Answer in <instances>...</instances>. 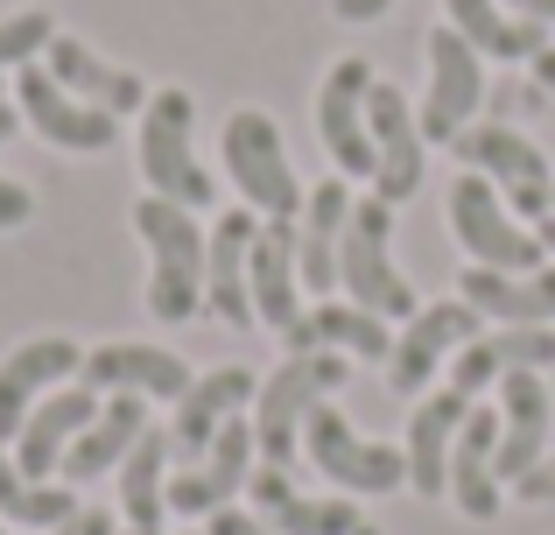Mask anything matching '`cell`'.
<instances>
[{"label": "cell", "instance_id": "1", "mask_svg": "<svg viewBox=\"0 0 555 535\" xmlns=\"http://www.w3.org/2000/svg\"><path fill=\"white\" fill-rule=\"evenodd\" d=\"M134 233L149 247V317L155 324H190L204 310V226L197 212L169 205V198H141L134 212Z\"/></svg>", "mask_w": 555, "mask_h": 535}, {"label": "cell", "instance_id": "2", "mask_svg": "<svg viewBox=\"0 0 555 535\" xmlns=\"http://www.w3.org/2000/svg\"><path fill=\"white\" fill-rule=\"evenodd\" d=\"M331 387H345V353H288L268 381L254 387V451L260 466H296L302 451V423L331 402Z\"/></svg>", "mask_w": 555, "mask_h": 535}, {"label": "cell", "instance_id": "3", "mask_svg": "<svg viewBox=\"0 0 555 535\" xmlns=\"http://www.w3.org/2000/svg\"><path fill=\"white\" fill-rule=\"evenodd\" d=\"M197 99L183 85H163L149 92L141 106V135H134V155H141V177H149V198H169L183 212H204L211 205V169L197 163Z\"/></svg>", "mask_w": 555, "mask_h": 535}, {"label": "cell", "instance_id": "4", "mask_svg": "<svg viewBox=\"0 0 555 535\" xmlns=\"http://www.w3.org/2000/svg\"><path fill=\"white\" fill-rule=\"evenodd\" d=\"M218 155H225V177L232 191H240V205L254 212V219H296L302 212V183H296V163H288V141L282 127H274V113L260 106H240L225 120V135H218Z\"/></svg>", "mask_w": 555, "mask_h": 535}, {"label": "cell", "instance_id": "5", "mask_svg": "<svg viewBox=\"0 0 555 535\" xmlns=\"http://www.w3.org/2000/svg\"><path fill=\"white\" fill-rule=\"evenodd\" d=\"M338 289H345V303L387 317V324H408V317L422 310L415 289H408V275L393 268V205H387V198H359L352 219H345V240H338Z\"/></svg>", "mask_w": 555, "mask_h": 535}, {"label": "cell", "instance_id": "6", "mask_svg": "<svg viewBox=\"0 0 555 535\" xmlns=\"http://www.w3.org/2000/svg\"><path fill=\"white\" fill-rule=\"evenodd\" d=\"M302 458H310L317 472H324V486H338L345 500H387L408 486V458L401 444H373L352 430V416L338 409V402H324V409L302 423Z\"/></svg>", "mask_w": 555, "mask_h": 535}, {"label": "cell", "instance_id": "7", "mask_svg": "<svg viewBox=\"0 0 555 535\" xmlns=\"http://www.w3.org/2000/svg\"><path fill=\"white\" fill-rule=\"evenodd\" d=\"M450 233H457V247L472 254V268H500V275H528L542 268V240H534V226L520 219L514 205H506L500 191H492L478 169H464L457 183H450Z\"/></svg>", "mask_w": 555, "mask_h": 535}, {"label": "cell", "instance_id": "8", "mask_svg": "<svg viewBox=\"0 0 555 535\" xmlns=\"http://www.w3.org/2000/svg\"><path fill=\"white\" fill-rule=\"evenodd\" d=\"M478 106H486V56H478L450 22L429 28V85H422V99H415L422 141L457 149L464 127H478Z\"/></svg>", "mask_w": 555, "mask_h": 535}, {"label": "cell", "instance_id": "9", "mask_svg": "<svg viewBox=\"0 0 555 535\" xmlns=\"http://www.w3.org/2000/svg\"><path fill=\"white\" fill-rule=\"evenodd\" d=\"M457 155H464V169H478V177H486L492 191L520 212V219H548V205H555V169H548V155L534 149L520 127L478 120V127H464V135H457Z\"/></svg>", "mask_w": 555, "mask_h": 535}, {"label": "cell", "instance_id": "10", "mask_svg": "<svg viewBox=\"0 0 555 535\" xmlns=\"http://www.w3.org/2000/svg\"><path fill=\"white\" fill-rule=\"evenodd\" d=\"M379 71L366 56H338V64L324 71V85H317V141H324V155L338 163V177H366L373 183V127H366V99H373Z\"/></svg>", "mask_w": 555, "mask_h": 535}, {"label": "cell", "instance_id": "11", "mask_svg": "<svg viewBox=\"0 0 555 535\" xmlns=\"http://www.w3.org/2000/svg\"><path fill=\"white\" fill-rule=\"evenodd\" d=\"M486 331V317L472 310L464 296L450 303H422L415 317H408L401 331H393V353H387V381L393 395H422V387L436 381V367H450V359L464 353V345Z\"/></svg>", "mask_w": 555, "mask_h": 535}, {"label": "cell", "instance_id": "12", "mask_svg": "<svg viewBox=\"0 0 555 535\" xmlns=\"http://www.w3.org/2000/svg\"><path fill=\"white\" fill-rule=\"evenodd\" d=\"M366 127H373V198H387V205H408V198L422 191V177H429V141H422V113L415 99L401 92V85L379 78L373 99H366Z\"/></svg>", "mask_w": 555, "mask_h": 535}, {"label": "cell", "instance_id": "13", "mask_svg": "<svg viewBox=\"0 0 555 535\" xmlns=\"http://www.w3.org/2000/svg\"><path fill=\"white\" fill-rule=\"evenodd\" d=\"M14 113H22V120L50 141V149H70V155H106L113 141H120V120H113V113L70 99L42 64H22V71H14Z\"/></svg>", "mask_w": 555, "mask_h": 535}, {"label": "cell", "instance_id": "14", "mask_svg": "<svg viewBox=\"0 0 555 535\" xmlns=\"http://www.w3.org/2000/svg\"><path fill=\"white\" fill-rule=\"evenodd\" d=\"M260 451H254V423H225L211 437V451L190 458L183 472H169V514H183V522H211L218 508H232V500L246 494V480H254Z\"/></svg>", "mask_w": 555, "mask_h": 535}, {"label": "cell", "instance_id": "15", "mask_svg": "<svg viewBox=\"0 0 555 535\" xmlns=\"http://www.w3.org/2000/svg\"><path fill=\"white\" fill-rule=\"evenodd\" d=\"M254 233L260 219L254 212H218L211 219V240H204V310L218 317V324L232 331H254V282H246V268H254Z\"/></svg>", "mask_w": 555, "mask_h": 535}, {"label": "cell", "instance_id": "16", "mask_svg": "<svg viewBox=\"0 0 555 535\" xmlns=\"http://www.w3.org/2000/svg\"><path fill=\"white\" fill-rule=\"evenodd\" d=\"M548 367H555V324H486L450 359V387L478 402L486 387L514 381V373H548Z\"/></svg>", "mask_w": 555, "mask_h": 535}, {"label": "cell", "instance_id": "17", "mask_svg": "<svg viewBox=\"0 0 555 535\" xmlns=\"http://www.w3.org/2000/svg\"><path fill=\"white\" fill-rule=\"evenodd\" d=\"M78 367H85V345H78V339H64V331L14 345V353L0 359V444L22 437L28 409H36V402L50 395V387H64Z\"/></svg>", "mask_w": 555, "mask_h": 535}, {"label": "cell", "instance_id": "18", "mask_svg": "<svg viewBox=\"0 0 555 535\" xmlns=\"http://www.w3.org/2000/svg\"><path fill=\"white\" fill-rule=\"evenodd\" d=\"M78 373H85V387H99V395H141V402H183V387L197 381L169 345H127V339L92 345Z\"/></svg>", "mask_w": 555, "mask_h": 535}, {"label": "cell", "instance_id": "19", "mask_svg": "<svg viewBox=\"0 0 555 535\" xmlns=\"http://www.w3.org/2000/svg\"><path fill=\"white\" fill-rule=\"evenodd\" d=\"M42 71H50V78L64 85L70 99H85V106L113 113V120H120V113H141V106H149V85H141L134 71H127V64H106L92 42L64 36V28H56L50 50H42Z\"/></svg>", "mask_w": 555, "mask_h": 535}, {"label": "cell", "instance_id": "20", "mask_svg": "<svg viewBox=\"0 0 555 535\" xmlns=\"http://www.w3.org/2000/svg\"><path fill=\"white\" fill-rule=\"evenodd\" d=\"M99 387H50V395L28 409V423H22V437H14V466H22V480H50L56 466H64V451L85 437V423L99 416Z\"/></svg>", "mask_w": 555, "mask_h": 535}, {"label": "cell", "instance_id": "21", "mask_svg": "<svg viewBox=\"0 0 555 535\" xmlns=\"http://www.w3.org/2000/svg\"><path fill=\"white\" fill-rule=\"evenodd\" d=\"M254 387H260V381H254L246 367H211V373H197V381L183 387L177 423H169V444H177L183 466H190V458H204L218 430L240 423V416L254 409Z\"/></svg>", "mask_w": 555, "mask_h": 535}, {"label": "cell", "instance_id": "22", "mask_svg": "<svg viewBox=\"0 0 555 535\" xmlns=\"http://www.w3.org/2000/svg\"><path fill=\"white\" fill-rule=\"evenodd\" d=\"M246 500H254V514H260L274 535H352L359 522H366V514H359V500H345V494L310 500L282 466H254Z\"/></svg>", "mask_w": 555, "mask_h": 535}, {"label": "cell", "instance_id": "23", "mask_svg": "<svg viewBox=\"0 0 555 535\" xmlns=\"http://www.w3.org/2000/svg\"><path fill=\"white\" fill-rule=\"evenodd\" d=\"M450 500H457L464 522H492L506 508V480H500V409H478L464 416L457 430V451H450Z\"/></svg>", "mask_w": 555, "mask_h": 535}, {"label": "cell", "instance_id": "24", "mask_svg": "<svg viewBox=\"0 0 555 535\" xmlns=\"http://www.w3.org/2000/svg\"><path fill=\"white\" fill-rule=\"evenodd\" d=\"M246 282H254V317L274 339H288L296 317L310 310V303H302V268H296V219H260Z\"/></svg>", "mask_w": 555, "mask_h": 535}, {"label": "cell", "instance_id": "25", "mask_svg": "<svg viewBox=\"0 0 555 535\" xmlns=\"http://www.w3.org/2000/svg\"><path fill=\"white\" fill-rule=\"evenodd\" d=\"M464 416H472V395H457V387H436V395L415 402V416H408V486H415L422 500L450 494V451H457V430Z\"/></svg>", "mask_w": 555, "mask_h": 535}, {"label": "cell", "instance_id": "26", "mask_svg": "<svg viewBox=\"0 0 555 535\" xmlns=\"http://www.w3.org/2000/svg\"><path fill=\"white\" fill-rule=\"evenodd\" d=\"M548 430H555L548 373H514V381H500V480L506 486L548 458Z\"/></svg>", "mask_w": 555, "mask_h": 535}, {"label": "cell", "instance_id": "27", "mask_svg": "<svg viewBox=\"0 0 555 535\" xmlns=\"http://www.w3.org/2000/svg\"><path fill=\"white\" fill-rule=\"evenodd\" d=\"M352 183L345 177H324L310 183V198H302L296 212V268H302V289H338V240H345V219H352Z\"/></svg>", "mask_w": 555, "mask_h": 535}, {"label": "cell", "instance_id": "28", "mask_svg": "<svg viewBox=\"0 0 555 535\" xmlns=\"http://www.w3.org/2000/svg\"><path fill=\"white\" fill-rule=\"evenodd\" d=\"M141 430H149V402L141 395H106L99 402V416L85 423V437L64 451V486H92V480H106V472H120L127 466V451L141 444Z\"/></svg>", "mask_w": 555, "mask_h": 535}, {"label": "cell", "instance_id": "29", "mask_svg": "<svg viewBox=\"0 0 555 535\" xmlns=\"http://www.w3.org/2000/svg\"><path fill=\"white\" fill-rule=\"evenodd\" d=\"M457 296L472 303L486 324H555V262L528 275H500V268H464Z\"/></svg>", "mask_w": 555, "mask_h": 535}, {"label": "cell", "instance_id": "30", "mask_svg": "<svg viewBox=\"0 0 555 535\" xmlns=\"http://www.w3.org/2000/svg\"><path fill=\"white\" fill-rule=\"evenodd\" d=\"M288 353H345V359H387L393 353V331L387 317L359 310V303H310V310L296 317V331H288Z\"/></svg>", "mask_w": 555, "mask_h": 535}, {"label": "cell", "instance_id": "31", "mask_svg": "<svg viewBox=\"0 0 555 535\" xmlns=\"http://www.w3.org/2000/svg\"><path fill=\"white\" fill-rule=\"evenodd\" d=\"M443 14L478 56H492V64H534V56L548 50V28L506 14L500 0H443Z\"/></svg>", "mask_w": 555, "mask_h": 535}, {"label": "cell", "instance_id": "32", "mask_svg": "<svg viewBox=\"0 0 555 535\" xmlns=\"http://www.w3.org/2000/svg\"><path fill=\"white\" fill-rule=\"evenodd\" d=\"M169 430H141V444L127 451L120 466V514H127V535H163V514H169Z\"/></svg>", "mask_w": 555, "mask_h": 535}, {"label": "cell", "instance_id": "33", "mask_svg": "<svg viewBox=\"0 0 555 535\" xmlns=\"http://www.w3.org/2000/svg\"><path fill=\"white\" fill-rule=\"evenodd\" d=\"M70 514H78V500H70V486H50V480H22V466H14V451L0 444V522H14V528H64Z\"/></svg>", "mask_w": 555, "mask_h": 535}, {"label": "cell", "instance_id": "34", "mask_svg": "<svg viewBox=\"0 0 555 535\" xmlns=\"http://www.w3.org/2000/svg\"><path fill=\"white\" fill-rule=\"evenodd\" d=\"M50 36H56V14L50 8H14V14H0V71H22V64H36L42 50H50Z\"/></svg>", "mask_w": 555, "mask_h": 535}, {"label": "cell", "instance_id": "35", "mask_svg": "<svg viewBox=\"0 0 555 535\" xmlns=\"http://www.w3.org/2000/svg\"><path fill=\"white\" fill-rule=\"evenodd\" d=\"M514 500H528V508H555V458H542L534 472H520V480H514Z\"/></svg>", "mask_w": 555, "mask_h": 535}, {"label": "cell", "instance_id": "36", "mask_svg": "<svg viewBox=\"0 0 555 535\" xmlns=\"http://www.w3.org/2000/svg\"><path fill=\"white\" fill-rule=\"evenodd\" d=\"M28 219H36V198L14 177H0V233H14V226H28Z\"/></svg>", "mask_w": 555, "mask_h": 535}, {"label": "cell", "instance_id": "37", "mask_svg": "<svg viewBox=\"0 0 555 535\" xmlns=\"http://www.w3.org/2000/svg\"><path fill=\"white\" fill-rule=\"evenodd\" d=\"M211 535H274L260 514H246V508H218L211 514Z\"/></svg>", "mask_w": 555, "mask_h": 535}, {"label": "cell", "instance_id": "38", "mask_svg": "<svg viewBox=\"0 0 555 535\" xmlns=\"http://www.w3.org/2000/svg\"><path fill=\"white\" fill-rule=\"evenodd\" d=\"M50 535H120V528H113V514H106V508H78L64 528H50Z\"/></svg>", "mask_w": 555, "mask_h": 535}, {"label": "cell", "instance_id": "39", "mask_svg": "<svg viewBox=\"0 0 555 535\" xmlns=\"http://www.w3.org/2000/svg\"><path fill=\"white\" fill-rule=\"evenodd\" d=\"M387 8H393V0H331V14H338V22H379Z\"/></svg>", "mask_w": 555, "mask_h": 535}, {"label": "cell", "instance_id": "40", "mask_svg": "<svg viewBox=\"0 0 555 535\" xmlns=\"http://www.w3.org/2000/svg\"><path fill=\"white\" fill-rule=\"evenodd\" d=\"M500 8H506V14H520V22H542V28L555 22V0H500Z\"/></svg>", "mask_w": 555, "mask_h": 535}, {"label": "cell", "instance_id": "41", "mask_svg": "<svg viewBox=\"0 0 555 535\" xmlns=\"http://www.w3.org/2000/svg\"><path fill=\"white\" fill-rule=\"evenodd\" d=\"M534 85H542V92L555 99V42H548V50H542V56H534Z\"/></svg>", "mask_w": 555, "mask_h": 535}, {"label": "cell", "instance_id": "42", "mask_svg": "<svg viewBox=\"0 0 555 535\" xmlns=\"http://www.w3.org/2000/svg\"><path fill=\"white\" fill-rule=\"evenodd\" d=\"M534 240H542V254L555 262V212H548V219H534Z\"/></svg>", "mask_w": 555, "mask_h": 535}, {"label": "cell", "instance_id": "43", "mask_svg": "<svg viewBox=\"0 0 555 535\" xmlns=\"http://www.w3.org/2000/svg\"><path fill=\"white\" fill-rule=\"evenodd\" d=\"M14 120H22V113H14V99H0V141L14 135Z\"/></svg>", "mask_w": 555, "mask_h": 535}, {"label": "cell", "instance_id": "44", "mask_svg": "<svg viewBox=\"0 0 555 535\" xmlns=\"http://www.w3.org/2000/svg\"><path fill=\"white\" fill-rule=\"evenodd\" d=\"M352 535H379V528H373V522H359V528H352Z\"/></svg>", "mask_w": 555, "mask_h": 535}, {"label": "cell", "instance_id": "45", "mask_svg": "<svg viewBox=\"0 0 555 535\" xmlns=\"http://www.w3.org/2000/svg\"><path fill=\"white\" fill-rule=\"evenodd\" d=\"M0 535H8V522H0Z\"/></svg>", "mask_w": 555, "mask_h": 535}, {"label": "cell", "instance_id": "46", "mask_svg": "<svg viewBox=\"0 0 555 535\" xmlns=\"http://www.w3.org/2000/svg\"><path fill=\"white\" fill-rule=\"evenodd\" d=\"M548 212H555V205H548Z\"/></svg>", "mask_w": 555, "mask_h": 535}]
</instances>
